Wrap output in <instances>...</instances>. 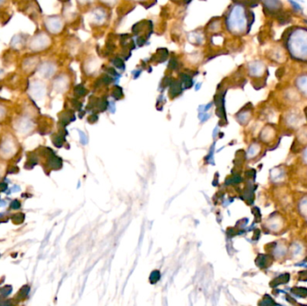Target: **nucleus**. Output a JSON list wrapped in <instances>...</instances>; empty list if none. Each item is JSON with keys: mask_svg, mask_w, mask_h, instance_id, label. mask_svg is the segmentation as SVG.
Here are the masks:
<instances>
[{"mask_svg": "<svg viewBox=\"0 0 307 306\" xmlns=\"http://www.w3.org/2000/svg\"><path fill=\"white\" fill-rule=\"evenodd\" d=\"M293 291V293H295V294H297V295H299V296H302V297H305L307 296V289L306 288H303V287H295V288H293L292 289Z\"/></svg>", "mask_w": 307, "mask_h": 306, "instance_id": "7", "label": "nucleus"}, {"mask_svg": "<svg viewBox=\"0 0 307 306\" xmlns=\"http://www.w3.org/2000/svg\"><path fill=\"white\" fill-rule=\"evenodd\" d=\"M289 280V275L288 274H284V275L278 277L277 279H274L272 282V287H276V286H279L284 283L288 282Z\"/></svg>", "mask_w": 307, "mask_h": 306, "instance_id": "6", "label": "nucleus"}, {"mask_svg": "<svg viewBox=\"0 0 307 306\" xmlns=\"http://www.w3.org/2000/svg\"><path fill=\"white\" fill-rule=\"evenodd\" d=\"M20 206H21V204H20L19 201L15 200L12 204H11V208H14V209H18L20 208Z\"/></svg>", "mask_w": 307, "mask_h": 306, "instance_id": "12", "label": "nucleus"}, {"mask_svg": "<svg viewBox=\"0 0 307 306\" xmlns=\"http://www.w3.org/2000/svg\"><path fill=\"white\" fill-rule=\"evenodd\" d=\"M295 85L300 94L307 97V73L301 74L297 79H295Z\"/></svg>", "mask_w": 307, "mask_h": 306, "instance_id": "5", "label": "nucleus"}, {"mask_svg": "<svg viewBox=\"0 0 307 306\" xmlns=\"http://www.w3.org/2000/svg\"><path fill=\"white\" fill-rule=\"evenodd\" d=\"M96 120H97V116H95V115H93V117L90 119V122H95Z\"/></svg>", "mask_w": 307, "mask_h": 306, "instance_id": "14", "label": "nucleus"}, {"mask_svg": "<svg viewBox=\"0 0 307 306\" xmlns=\"http://www.w3.org/2000/svg\"><path fill=\"white\" fill-rule=\"evenodd\" d=\"M112 96H114L115 99H120L122 96V88H120L119 87H115L112 92Z\"/></svg>", "mask_w": 307, "mask_h": 306, "instance_id": "9", "label": "nucleus"}, {"mask_svg": "<svg viewBox=\"0 0 307 306\" xmlns=\"http://www.w3.org/2000/svg\"><path fill=\"white\" fill-rule=\"evenodd\" d=\"M266 71L265 64L260 60H255L250 63L249 65V73L253 78H260L264 75Z\"/></svg>", "mask_w": 307, "mask_h": 306, "instance_id": "3", "label": "nucleus"}, {"mask_svg": "<svg viewBox=\"0 0 307 306\" xmlns=\"http://www.w3.org/2000/svg\"><path fill=\"white\" fill-rule=\"evenodd\" d=\"M159 279H160V272L158 271L152 272V274L150 276V282L155 284V283L158 282Z\"/></svg>", "mask_w": 307, "mask_h": 306, "instance_id": "8", "label": "nucleus"}, {"mask_svg": "<svg viewBox=\"0 0 307 306\" xmlns=\"http://www.w3.org/2000/svg\"><path fill=\"white\" fill-rule=\"evenodd\" d=\"M249 16L243 6L237 5L231 8L226 17V25L234 33H242L249 26Z\"/></svg>", "mask_w": 307, "mask_h": 306, "instance_id": "2", "label": "nucleus"}, {"mask_svg": "<svg viewBox=\"0 0 307 306\" xmlns=\"http://www.w3.org/2000/svg\"><path fill=\"white\" fill-rule=\"evenodd\" d=\"M286 49L292 59L307 62V28H293L286 37Z\"/></svg>", "mask_w": 307, "mask_h": 306, "instance_id": "1", "label": "nucleus"}, {"mask_svg": "<svg viewBox=\"0 0 307 306\" xmlns=\"http://www.w3.org/2000/svg\"><path fill=\"white\" fill-rule=\"evenodd\" d=\"M75 93L78 94V95H84L86 94V90L82 86H79V87H76V88H75Z\"/></svg>", "mask_w": 307, "mask_h": 306, "instance_id": "11", "label": "nucleus"}, {"mask_svg": "<svg viewBox=\"0 0 307 306\" xmlns=\"http://www.w3.org/2000/svg\"><path fill=\"white\" fill-rule=\"evenodd\" d=\"M7 188H8V185L6 184V183H1L0 184V189L1 190H5Z\"/></svg>", "mask_w": 307, "mask_h": 306, "instance_id": "13", "label": "nucleus"}, {"mask_svg": "<svg viewBox=\"0 0 307 306\" xmlns=\"http://www.w3.org/2000/svg\"><path fill=\"white\" fill-rule=\"evenodd\" d=\"M114 65L116 67H118V68H121V69H124L125 67H124V63L122 61L121 59H116V60L114 61Z\"/></svg>", "mask_w": 307, "mask_h": 306, "instance_id": "10", "label": "nucleus"}, {"mask_svg": "<svg viewBox=\"0 0 307 306\" xmlns=\"http://www.w3.org/2000/svg\"><path fill=\"white\" fill-rule=\"evenodd\" d=\"M264 8L271 14L280 12L282 9V3L280 0H261Z\"/></svg>", "mask_w": 307, "mask_h": 306, "instance_id": "4", "label": "nucleus"}]
</instances>
